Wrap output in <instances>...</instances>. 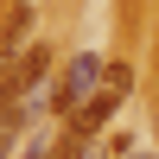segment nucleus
<instances>
[{
	"label": "nucleus",
	"instance_id": "obj_1",
	"mask_svg": "<svg viewBox=\"0 0 159 159\" xmlns=\"http://www.w3.org/2000/svg\"><path fill=\"white\" fill-rule=\"evenodd\" d=\"M127 89H134V64H108V70H102V83H96V96L70 115V134H76V140H89L96 127H108L115 115H121Z\"/></svg>",
	"mask_w": 159,
	"mask_h": 159
},
{
	"label": "nucleus",
	"instance_id": "obj_2",
	"mask_svg": "<svg viewBox=\"0 0 159 159\" xmlns=\"http://www.w3.org/2000/svg\"><path fill=\"white\" fill-rule=\"evenodd\" d=\"M102 70H108V64H102L96 51H76V57H70V70H64V76H57V89H51V108H57L64 121H70V115L83 108L89 96H96V83H102Z\"/></svg>",
	"mask_w": 159,
	"mask_h": 159
},
{
	"label": "nucleus",
	"instance_id": "obj_5",
	"mask_svg": "<svg viewBox=\"0 0 159 159\" xmlns=\"http://www.w3.org/2000/svg\"><path fill=\"white\" fill-rule=\"evenodd\" d=\"M19 159H51V147H25V153H19Z\"/></svg>",
	"mask_w": 159,
	"mask_h": 159
},
{
	"label": "nucleus",
	"instance_id": "obj_4",
	"mask_svg": "<svg viewBox=\"0 0 159 159\" xmlns=\"http://www.w3.org/2000/svg\"><path fill=\"white\" fill-rule=\"evenodd\" d=\"M25 25H32V7H25V0L0 13V70H7V64L25 51V45H19V38H25Z\"/></svg>",
	"mask_w": 159,
	"mask_h": 159
},
{
	"label": "nucleus",
	"instance_id": "obj_3",
	"mask_svg": "<svg viewBox=\"0 0 159 159\" xmlns=\"http://www.w3.org/2000/svg\"><path fill=\"white\" fill-rule=\"evenodd\" d=\"M45 70H51V45H38V38H32V45H25L19 57L0 70V89H7V96H25V89H32Z\"/></svg>",
	"mask_w": 159,
	"mask_h": 159
}]
</instances>
